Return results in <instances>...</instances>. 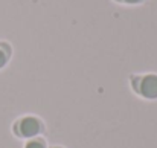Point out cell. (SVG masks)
Instances as JSON below:
<instances>
[{
  "instance_id": "obj_1",
  "label": "cell",
  "mask_w": 157,
  "mask_h": 148,
  "mask_svg": "<svg viewBox=\"0 0 157 148\" xmlns=\"http://www.w3.org/2000/svg\"><path fill=\"white\" fill-rule=\"evenodd\" d=\"M41 128H43V125H41L40 119L35 118V116H25L17 124V133H18V136L29 138V139L38 136L41 133Z\"/></svg>"
},
{
  "instance_id": "obj_2",
  "label": "cell",
  "mask_w": 157,
  "mask_h": 148,
  "mask_svg": "<svg viewBox=\"0 0 157 148\" xmlns=\"http://www.w3.org/2000/svg\"><path fill=\"white\" fill-rule=\"evenodd\" d=\"M139 92L142 96L148 99H157V75H145L140 78L139 83Z\"/></svg>"
},
{
  "instance_id": "obj_3",
  "label": "cell",
  "mask_w": 157,
  "mask_h": 148,
  "mask_svg": "<svg viewBox=\"0 0 157 148\" xmlns=\"http://www.w3.org/2000/svg\"><path fill=\"white\" fill-rule=\"evenodd\" d=\"M11 58V46L5 41H0V69H3Z\"/></svg>"
},
{
  "instance_id": "obj_4",
  "label": "cell",
  "mask_w": 157,
  "mask_h": 148,
  "mask_svg": "<svg viewBox=\"0 0 157 148\" xmlns=\"http://www.w3.org/2000/svg\"><path fill=\"white\" fill-rule=\"evenodd\" d=\"M25 148H46V142L43 139H38V138H32L26 142Z\"/></svg>"
},
{
  "instance_id": "obj_5",
  "label": "cell",
  "mask_w": 157,
  "mask_h": 148,
  "mask_svg": "<svg viewBox=\"0 0 157 148\" xmlns=\"http://www.w3.org/2000/svg\"><path fill=\"white\" fill-rule=\"evenodd\" d=\"M116 2H122V3H127V5H139V3H144L147 0H116Z\"/></svg>"
}]
</instances>
